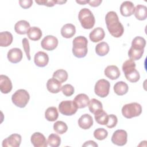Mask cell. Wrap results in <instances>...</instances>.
<instances>
[{
  "label": "cell",
  "mask_w": 147,
  "mask_h": 147,
  "mask_svg": "<svg viewBox=\"0 0 147 147\" xmlns=\"http://www.w3.org/2000/svg\"><path fill=\"white\" fill-rule=\"evenodd\" d=\"M105 21L107 28L111 36L118 38L123 34L124 28L119 21L118 16L115 11H109L106 15Z\"/></svg>",
  "instance_id": "cell-1"
},
{
  "label": "cell",
  "mask_w": 147,
  "mask_h": 147,
  "mask_svg": "<svg viewBox=\"0 0 147 147\" xmlns=\"http://www.w3.org/2000/svg\"><path fill=\"white\" fill-rule=\"evenodd\" d=\"M88 40L84 37L79 36L75 37L72 42V53L78 58L84 57L88 52Z\"/></svg>",
  "instance_id": "cell-2"
},
{
  "label": "cell",
  "mask_w": 147,
  "mask_h": 147,
  "mask_svg": "<svg viewBox=\"0 0 147 147\" xmlns=\"http://www.w3.org/2000/svg\"><path fill=\"white\" fill-rule=\"evenodd\" d=\"M122 69L125 74L126 79L131 82L136 83L140 78L138 71L136 69V63L134 61L129 59L125 61L122 65Z\"/></svg>",
  "instance_id": "cell-3"
},
{
  "label": "cell",
  "mask_w": 147,
  "mask_h": 147,
  "mask_svg": "<svg viewBox=\"0 0 147 147\" xmlns=\"http://www.w3.org/2000/svg\"><path fill=\"white\" fill-rule=\"evenodd\" d=\"M78 18L82 26L86 29H90L95 25V19L91 10L87 8H83L79 12Z\"/></svg>",
  "instance_id": "cell-4"
},
{
  "label": "cell",
  "mask_w": 147,
  "mask_h": 147,
  "mask_svg": "<svg viewBox=\"0 0 147 147\" xmlns=\"http://www.w3.org/2000/svg\"><path fill=\"white\" fill-rule=\"evenodd\" d=\"M29 99L30 95L28 92L24 89L17 90L11 96V100L13 104L20 108L25 107Z\"/></svg>",
  "instance_id": "cell-5"
},
{
  "label": "cell",
  "mask_w": 147,
  "mask_h": 147,
  "mask_svg": "<svg viewBox=\"0 0 147 147\" xmlns=\"http://www.w3.org/2000/svg\"><path fill=\"white\" fill-rule=\"evenodd\" d=\"M142 113V107L137 102L125 105L122 108V114L126 118H131L139 116Z\"/></svg>",
  "instance_id": "cell-6"
},
{
  "label": "cell",
  "mask_w": 147,
  "mask_h": 147,
  "mask_svg": "<svg viewBox=\"0 0 147 147\" xmlns=\"http://www.w3.org/2000/svg\"><path fill=\"white\" fill-rule=\"evenodd\" d=\"M78 109L74 100H63L59 105V110L60 113L67 116L72 115L75 114Z\"/></svg>",
  "instance_id": "cell-7"
},
{
  "label": "cell",
  "mask_w": 147,
  "mask_h": 147,
  "mask_svg": "<svg viewBox=\"0 0 147 147\" xmlns=\"http://www.w3.org/2000/svg\"><path fill=\"white\" fill-rule=\"evenodd\" d=\"M110 84L106 79H99L96 83L94 87L95 94L100 98H105L109 94Z\"/></svg>",
  "instance_id": "cell-8"
},
{
  "label": "cell",
  "mask_w": 147,
  "mask_h": 147,
  "mask_svg": "<svg viewBox=\"0 0 147 147\" xmlns=\"http://www.w3.org/2000/svg\"><path fill=\"white\" fill-rule=\"evenodd\" d=\"M127 132L122 129L115 131L111 137V142L118 146H123L127 142Z\"/></svg>",
  "instance_id": "cell-9"
},
{
  "label": "cell",
  "mask_w": 147,
  "mask_h": 147,
  "mask_svg": "<svg viewBox=\"0 0 147 147\" xmlns=\"http://www.w3.org/2000/svg\"><path fill=\"white\" fill-rule=\"evenodd\" d=\"M57 38L52 35H48L45 36L41 42V47L47 51L54 50L58 45Z\"/></svg>",
  "instance_id": "cell-10"
},
{
  "label": "cell",
  "mask_w": 147,
  "mask_h": 147,
  "mask_svg": "<svg viewBox=\"0 0 147 147\" xmlns=\"http://www.w3.org/2000/svg\"><path fill=\"white\" fill-rule=\"evenodd\" d=\"M21 142V136L18 134H12L2 141L3 147H18Z\"/></svg>",
  "instance_id": "cell-11"
},
{
  "label": "cell",
  "mask_w": 147,
  "mask_h": 147,
  "mask_svg": "<svg viewBox=\"0 0 147 147\" xmlns=\"http://www.w3.org/2000/svg\"><path fill=\"white\" fill-rule=\"evenodd\" d=\"M30 141L34 147H47L48 145L46 138L40 132L34 133L31 136Z\"/></svg>",
  "instance_id": "cell-12"
},
{
  "label": "cell",
  "mask_w": 147,
  "mask_h": 147,
  "mask_svg": "<svg viewBox=\"0 0 147 147\" xmlns=\"http://www.w3.org/2000/svg\"><path fill=\"white\" fill-rule=\"evenodd\" d=\"M8 60L12 63H17L22 59V52L21 49L14 48L10 49L7 54Z\"/></svg>",
  "instance_id": "cell-13"
},
{
  "label": "cell",
  "mask_w": 147,
  "mask_h": 147,
  "mask_svg": "<svg viewBox=\"0 0 147 147\" xmlns=\"http://www.w3.org/2000/svg\"><path fill=\"white\" fill-rule=\"evenodd\" d=\"M35 64L39 67H45L49 62V57L47 53L42 51L37 52L34 57Z\"/></svg>",
  "instance_id": "cell-14"
},
{
  "label": "cell",
  "mask_w": 147,
  "mask_h": 147,
  "mask_svg": "<svg viewBox=\"0 0 147 147\" xmlns=\"http://www.w3.org/2000/svg\"><path fill=\"white\" fill-rule=\"evenodd\" d=\"M12 83L9 78L4 75H0V90L3 94H8L12 90Z\"/></svg>",
  "instance_id": "cell-15"
},
{
  "label": "cell",
  "mask_w": 147,
  "mask_h": 147,
  "mask_svg": "<svg viewBox=\"0 0 147 147\" xmlns=\"http://www.w3.org/2000/svg\"><path fill=\"white\" fill-rule=\"evenodd\" d=\"M135 7L131 1H124L120 6V13L124 17H129L134 14Z\"/></svg>",
  "instance_id": "cell-16"
},
{
  "label": "cell",
  "mask_w": 147,
  "mask_h": 147,
  "mask_svg": "<svg viewBox=\"0 0 147 147\" xmlns=\"http://www.w3.org/2000/svg\"><path fill=\"white\" fill-rule=\"evenodd\" d=\"M78 125L83 129L86 130L90 129L93 125L92 117L88 114L82 115L78 119Z\"/></svg>",
  "instance_id": "cell-17"
},
{
  "label": "cell",
  "mask_w": 147,
  "mask_h": 147,
  "mask_svg": "<svg viewBox=\"0 0 147 147\" xmlns=\"http://www.w3.org/2000/svg\"><path fill=\"white\" fill-rule=\"evenodd\" d=\"M61 83L54 78L49 79L47 83V90L51 93L57 94L61 90Z\"/></svg>",
  "instance_id": "cell-18"
},
{
  "label": "cell",
  "mask_w": 147,
  "mask_h": 147,
  "mask_svg": "<svg viewBox=\"0 0 147 147\" xmlns=\"http://www.w3.org/2000/svg\"><path fill=\"white\" fill-rule=\"evenodd\" d=\"M105 36V33L103 28L98 27L92 30L90 34L89 37L91 41L93 42H97L102 40Z\"/></svg>",
  "instance_id": "cell-19"
},
{
  "label": "cell",
  "mask_w": 147,
  "mask_h": 147,
  "mask_svg": "<svg viewBox=\"0 0 147 147\" xmlns=\"http://www.w3.org/2000/svg\"><path fill=\"white\" fill-rule=\"evenodd\" d=\"M105 75L108 78L111 80H115L120 76V71L119 68L114 65H108L105 69Z\"/></svg>",
  "instance_id": "cell-20"
},
{
  "label": "cell",
  "mask_w": 147,
  "mask_h": 147,
  "mask_svg": "<svg viewBox=\"0 0 147 147\" xmlns=\"http://www.w3.org/2000/svg\"><path fill=\"white\" fill-rule=\"evenodd\" d=\"M74 102L78 109H82L87 107L88 105L90 99L86 94H79L75 97Z\"/></svg>",
  "instance_id": "cell-21"
},
{
  "label": "cell",
  "mask_w": 147,
  "mask_h": 147,
  "mask_svg": "<svg viewBox=\"0 0 147 147\" xmlns=\"http://www.w3.org/2000/svg\"><path fill=\"white\" fill-rule=\"evenodd\" d=\"M30 28V24L25 20H20L14 25L15 32L19 34H27Z\"/></svg>",
  "instance_id": "cell-22"
},
{
  "label": "cell",
  "mask_w": 147,
  "mask_h": 147,
  "mask_svg": "<svg viewBox=\"0 0 147 147\" xmlns=\"http://www.w3.org/2000/svg\"><path fill=\"white\" fill-rule=\"evenodd\" d=\"M76 33L75 26L72 24H67L63 26L61 29V36L66 38H71Z\"/></svg>",
  "instance_id": "cell-23"
},
{
  "label": "cell",
  "mask_w": 147,
  "mask_h": 147,
  "mask_svg": "<svg viewBox=\"0 0 147 147\" xmlns=\"http://www.w3.org/2000/svg\"><path fill=\"white\" fill-rule=\"evenodd\" d=\"M13 37L12 34L7 31L0 33V46L7 47L9 46L13 41Z\"/></svg>",
  "instance_id": "cell-24"
},
{
  "label": "cell",
  "mask_w": 147,
  "mask_h": 147,
  "mask_svg": "<svg viewBox=\"0 0 147 147\" xmlns=\"http://www.w3.org/2000/svg\"><path fill=\"white\" fill-rule=\"evenodd\" d=\"M134 14L137 20H145L147 17V7L143 5H138L135 7Z\"/></svg>",
  "instance_id": "cell-25"
},
{
  "label": "cell",
  "mask_w": 147,
  "mask_h": 147,
  "mask_svg": "<svg viewBox=\"0 0 147 147\" xmlns=\"http://www.w3.org/2000/svg\"><path fill=\"white\" fill-rule=\"evenodd\" d=\"M42 35L41 30L36 26H32L29 28L27 32L28 38L32 41L39 40Z\"/></svg>",
  "instance_id": "cell-26"
},
{
  "label": "cell",
  "mask_w": 147,
  "mask_h": 147,
  "mask_svg": "<svg viewBox=\"0 0 147 147\" xmlns=\"http://www.w3.org/2000/svg\"><path fill=\"white\" fill-rule=\"evenodd\" d=\"M114 91L115 93L119 96L126 94L129 90L128 85L123 81L117 82L114 86Z\"/></svg>",
  "instance_id": "cell-27"
},
{
  "label": "cell",
  "mask_w": 147,
  "mask_h": 147,
  "mask_svg": "<svg viewBox=\"0 0 147 147\" xmlns=\"http://www.w3.org/2000/svg\"><path fill=\"white\" fill-rule=\"evenodd\" d=\"M94 117L96 122L102 125H106L108 121L109 115L103 110H100L94 114Z\"/></svg>",
  "instance_id": "cell-28"
},
{
  "label": "cell",
  "mask_w": 147,
  "mask_h": 147,
  "mask_svg": "<svg viewBox=\"0 0 147 147\" xmlns=\"http://www.w3.org/2000/svg\"><path fill=\"white\" fill-rule=\"evenodd\" d=\"M59 117L57 109L56 107H49L45 112V118L48 121H55Z\"/></svg>",
  "instance_id": "cell-29"
},
{
  "label": "cell",
  "mask_w": 147,
  "mask_h": 147,
  "mask_svg": "<svg viewBox=\"0 0 147 147\" xmlns=\"http://www.w3.org/2000/svg\"><path fill=\"white\" fill-rule=\"evenodd\" d=\"M110 50L108 44L106 42H101L98 44L95 47V52L99 56H104L106 55Z\"/></svg>",
  "instance_id": "cell-30"
},
{
  "label": "cell",
  "mask_w": 147,
  "mask_h": 147,
  "mask_svg": "<svg viewBox=\"0 0 147 147\" xmlns=\"http://www.w3.org/2000/svg\"><path fill=\"white\" fill-rule=\"evenodd\" d=\"M88 106L90 111L94 114L98 111L103 109L102 103L99 100L95 98H92L90 100Z\"/></svg>",
  "instance_id": "cell-31"
},
{
  "label": "cell",
  "mask_w": 147,
  "mask_h": 147,
  "mask_svg": "<svg viewBox=\"0 0 147 147\" xmlns=\"http://www.w3.org/2000/svg\"><path fill=\"white\" fill-rule=\"evenodd\" d=\"M146 45V41L141 36H137L133 38L131 47L135 49H144Z\"/></svg>",
  "instance_id": "cell-32"
},
{
  "label": "cell",
  "mask_w": 147,
  "mask_h": 147,
  "mask_svg": "<svg viewBox=\"0 0 147 147\" xmlns=\"http://www.w3.org/2000/svg\"><path fill=\"white\" fill-rule=\"evenodd\" d=\"M68 76L67 72L62 69H57L53 74V78L59 80L61 83L65 82L68 79Z\"/></svg>",
  "instance_id": "cell-33"
},
{
  "label": "cell",
  "mask_w": 147,
  "mask_h": 147,
  "mask_svg": "<svg viewBox=\"0 0 147 147\" xmlns=\"http://www.w3.org/2000/svg\"><path fill=\"white\" fill-rule=\"evenodd\" d=\"M53 130L56 133H58L59 134H63L67 131L68 126L64 122L58 121L54 123Z\"/></svg>",
  "instance_id": "cell-34"
},
{
  "label": "cell",
  "mask_w": 147,
  "mask_h": 147,
  "mask_svg": "<svg viewBox=\"0 0 147 147\" xmlns=\"http://www.w3.org/2000/svg\"><path fill=\"white\" fill-rule=\"evenodd\" d=\"M144 52V49H135L130 47L128 51V56L130 59L134 61L139 60Z\"/></svg>",
  "instance_id": "cell-35"
},
{
  "label": "cell",
  "mask_w": 147,
  "mask_h": 147,
  "mask_svg": "<svg viewBox=\"0 0 147 147\" xmlns=\"http://www.w3.org/2000/svg\"><path fill=\"white\" fill-rule=\"evenodd\" d=\"M48 144L51 147H57L61 144L60 137L56 134H51L48 138Z\"/></svg>",
  "instance_id": "cell-36"
},
{
  "label": "cell",
  "mask_w": 147,
  "mask_h": 147,
  "mask_svg": "<svg viewBox=\"0 0 147 147\" xmlns=\"http://www.w3.org/2000/svg\"><path fill=\"white\" fill-rule=\"evenodd\" d=\"M108 136L107 131L104 128H98L94 131V137L98 140H103Z\"/></svg>",
  "instance_id": "cell-37"
},
{
  "label": "cell",
  "mask_w": 147,
  "mask_h": 147,
  "mask_svg": "<svg viewBox=\"0 0 147 147\" xmlns=\"http://www.w3.org/2000/svg\"><path fill=\"white\" fill-rule=\"evenodd\" d=\"M61 91L63 94L66 96H70L74 93V87L69 84H66L62 86Z\"/></svg>",
  "instance_id": "cell-38"
},
{
  "label": "cell",
  "mask_w": 147,
  "mask_h": 147,
  "mask_svg": "<svg viewBox=\"0 0 147 147\" xmlns=\"http://www.w3.org/2000/svg\"><path fill=\"white\" fill-rule=\"evenodd\" d=\"M117 122H118V119L117 116L114 114H110V115H109L108 121L106 125L107 127L111 129L115 127L117 125Z\"/></svg>",
  "instance_id": "cell-39"
},
{
  "label": "cell",
  "mask_w": 147,
  "mask_h": 147,
  "mask_svg": "<svg viewBox=\"0 0 147 147\" xmlns=\"http://www.w3.org/2000/svg\"><path fill=\"white\" fill-rule=\"evenodd\" d=\"M22 47L24 48V51L26 53V57L28 58V60H30L31 57L30 55V47H29V41L26 38H24L22 40Z\"/></svg>",
  "instance_id": "cell-40"
},
{
  "label": "cell",
  "mask_w": 147,
  "mask_h": 147,
  "mask_svg": "<svg viewBox=\"0 0 147 147\" xmlns=\"http://www.w3.org/2000/svg\"><path fill=\"white\" fill-rule=\"evenodd\" d=\"M35 2L39 5H45L48 7H52L57 3V0H36Z\"/></svg>",
  "instance_id": "cell-41"
},
{
  "label": "cell",
  "mask_w": 147,
  "mask_h": 147,
  "mask_svg": "<svg viewBox=\"0 0 147 147\" xmlns=\"http://www.w3.org/2000/svg\"><path fill=\"white\" fill-rule=\"evenodd\" d=\"M19 3L20 5L21 6V7L23 9H28L33 4V1L32 0H22V1H19Z\"/></svg>",
  "instance_id": "cell-42"
},
{
  "label": "cell",
  "mask_w": 147,
  "mask_h": 147,
  "mask_svg": "<svg viewBox=\"0 0 147 147\" xmlns=\"http://www.w3.org/2000/svg\"><path fill=\"white\" fill-rule=\"evenodd\" d=\"M102 0H94V1H89L88 4L92 7H97L100 5L102 3Z\"/></svg>",
  "instance_id": "cell-43"
},
{
  "label": "cell",
  "mask_w": 147,
  "mask_h": 147,
  "mask_svg": "<svg viewBox=\"0 0 147 147\" xmlns=\"http://www.w3.org/2000/svg\"><path fill=\"white\" fill-rule=\"evenodd\" d=\"M98 146V144L95 141H91V140H89L85 142V143L82 145V146H95V147H97Z\"/></svg>",
  "instance_id": "cell-44"
},
{
  "label": "cell",
  "mask_w": 147,
  "mask_h": 147,
  "mask_svg": "<svg viewBox=\"0 0 147 147\" xmlns=\"http://www.w3.org/2000/svg\"><path fill=\"white\" fill-rule=\"evenodd\" d=\"M76 3H79V4H80V5H85V4H86V3H88V2H89V1H87V0H76Z\"/></svg>",
  "instance_id": "cell-45"
},
{
  "label": "cell",
  "mask_w": 147,
  "mask_h": 147,
  "mask_svg": "<svg viewBox=\"0 0 147 147\" xmlns=\"http://www.w3.org/2000/svg\"><path fill=\"white\" fill-rule=\"evenodd\" d=\"M66 2H67V1L57 0V4H60V5H61V4H63V3H65Z\"/></svg>",
  "instance_id": "cell-46"
}]
</instances>
